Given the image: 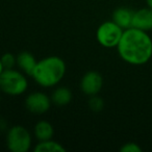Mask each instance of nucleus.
<instances>
[{
  "label": "nucleus",
  "mask_w": 152,
  "mask_h": 152,
  "mask_svg": "<svg viewBox=\"0 0 152 152\" xmlns=\"http://www.w3.org/2000/svg\"><path fill=\"white\" fill-rule=\"evenodd\" d=\"M72 92L66 87H58L52 92L51 101L57 106H66L72 101Z\"/></svg>",
  "instance_id": "f8f14e48"
},
{
  "label": "nucleus",
  "mask_w": 152,
  "mask_h": 152,
  "mask_svg": "<svg viewBox=\"0 0 152 152\" xmlns=\"http://www.w3.org/2000/svg\"><path fill=\"white\" fill-rule=\"evenodd\" d=\"M121 152H142V148L139 144L134 142H128L125 143L122 147L120 148Z\"/></svg>",
  "instance_id": "dca6fc26"
},
{
  "label": "nucleus",
  "mask_w": 152,
  "mask_h": 152,
  "mask_svg": "<svg viewBox=\"0 0 152 152\" xmlns=\"http://www.w3.org/2000/svg\"><path fill=\"white\" fill-rule=\"evenodd\" d=\"M28 80L20 70L4 69L0 75V91L9 96H20L27 91Z\"/></svg>",
  "instance_id": "7ed1b4c3"
},
{
  "label": "nucleus",
  "mask_w": 152,
  "mask_h": 152,
  "mask_svg": "<svg viewBox=\"0 0 152 152\" xmlns=\"http://www.w3.org/2000/svg\"><path fill=\"white\" fill-rule=\"evenodd\" d=\"M51 97L43 92H34L25 98V107L34 115L46 114L51 107Z\"/></svg>",
  "instance_id": "423d86ee"
},
{
  "label": "nucleus",
  "mask_w": 152,
  "mask_h": 152,
  "mask_svg": "<svg viewBox=\"0 0 152 152\" xmlns=\"http://www.w3.org/2000/svg\"><path fill=\"white\" fill-rule=\"evenodd\" d=\"M119 56L131 66H143L152 57V38L147 31L125 29L117 46Z\"/></svg>",
  "instance_id": "f257e3e1"
},
{
  "label": "nucleus",
  "mask_w": 152,
  "mask_h": 152,
  "mask_svg": "<svg viewBox=\"0 0 152 152\" xmlns=\"http://www.w3.org/2000/svg\"><path fill=\"white\" fill-rule=\"evenodd\" d=\"M131 27L143 31H151L152 30V10L150 7H143L134 11L132 18Z\"/></svg>",
  "instance_id": "6e6552de"
},
{
  "label": "nucleus",
  "mask_w": 152,
  "mask_h": 152,
  "mask_svg": "<svg viewBox=\"0 0 152 152\" xmlns=\"http://www.w3.org/2000/svg\"><path fill=\"white\" fill-rule=\"evenodd\" d=\"M4 71V68H3V65L2 63H1V59H0V75H1V73Z\"/></svg>",
  "instance_id": "a211bd4d"
},
{
  "label": "nucleus",
  "mask_w": 152,
  "mask_h": 152,
  "mask_svg": "<svg viewBox=\"0 0 152 152\" xmlns=\"http://www.w3.org/2000/svg\"><path fill=\"white\" fill-rule=\"evenodd\" d=\"M67 67L59 56H47L37 63L31 77L42 88H52L58 85L66 75Z\"/></svg>",
  "instance_id": "f03ea898"
},
{
  "label": "nucleus",
  "mask_w": 152,
  "mask_h": 152,
  "mask_svg": "<svg viewBox=\"0 0 152 152\" xmlns=\"http://www.w3.org/2000/svg\"><path fill=\"white\" fill-rule=\"evenodd\" d=\"M4 69H13L17 66V56L11 52H7L0 57Z\"/></svg>",
  "instance_id": "2eb2a0df"
},
{
  "label": "nucleus",
  "mask_w": 152,
  "mask_h": 152,
  "mask_svg": "<svg viewBox=\"0 0 152 152\" xmlns=\"http://www.w3.org/2000/svg\"><path fill=\"white\" fill-rule=\"evenodd\" d=\"M34 152H65L66 148L58 142L51 140L39 142L34 148Z\"/></svg>",
  "instance_id": "ddd939ff"
},
{
  "label": "nucleus",
  "mask_w": 152,
  "mask_h": 152,
  "mask_svg": "<svg viewBox=\"0 0 152 152\" xmlns=\"http://www.w3.org/2000/svg\"><path fill=\"white\" fill-rule=\"evenodd\" d=\"M34 134L36 137V139L39 142L42 141H47V140H51L54 134V129L51 123H49L48 121H39L34 128Z\"/></svg>",
  "instance_id": "9b49d317"
},
{
  "label": "nucleus",
  "mask_w": 152,
  "mask_h": 152,
  "mask_svg": "<svg viewBox=\"0 0 152 152\" xmlns=\"http://www.w3.org/2000/svg\"><path fill=\"white\" fill-rule=\"evenodd\" d=\"M89 107L92 112L94 113H99L104 108V101L101 97L98 95L91 96L89 99Z\"/></svg>",
  "instance_id": "4468645a"
},
{
  "label": "nucleus",
  "mask_w": 152,
  "mask_h": 152,
  "mask_svg": "<svg viewBox=\"0 0 152 152\" xmlns=\"http://www.w3.org/2000/svg\"><path fill=\"white\" fill-rule=\"evenodd\" d=\"M146 3H147V7L152 10V0H146Z\"/></svg>",
  "instance_id": "f3484780"
},
{
  "label": "nucleus",
  "mask_w": 152,
  "mask_h": 152,
  "mask_svg": "<svg viewBox=\"0 0 152 152\" xmlns=\"http://www.w3.org/2000/svg\"><path fill=\"white\" fill-rule=\"evenodd\" d=\"M32 137L22 125L12 126L7 132V146L12 152H27L31 148Z\"/></svg>",
  "instance_id": "20e7f679"
},
{
  "label": "nucleus",
  "mask_w": 152,
  "mask_h": 152,
  "mask_svg": "<svg viewBox=\"0 0 152 152\" xmlns=\"http://www.w3.org/2000/svg\"><path fill=\"white\" fill-rule=\"evenodd\" d=\"M37 59L28 51H22L17 55V66L20 71L23 72L25 75L31 76L34 68L37 66Z\"/></svg>",
  "instance_id": "9d476101"
},
{
  "label": "nucleus",
  "mask_w": 152,
  "mask_h": 152,
  "mask_svg": "<svg viewBox=\"0 0 152 152\" xmlns=\"http://www.w3.org/2000/svg\"><path fill=\"white\" fill-rule=\"evenodd\" d=\"M124 29L115 23L113 20L100 24L96 30V40L104 48H117Z\"/></svg>",
  "instance_id": "39448f33"
},
{
  "label": "nucleus",
  "mask_w": 152,
  "mask_h": 152,
  "mask_svg": "<svg viewBox=\"0 0 152 152\" xmlns=\"http://www.w3.org/2000/svg\"><path fill=\"white\" fill-rule=\"evenodd\" d=\"M103 87V77L97 71H89L81 77L79 88L85 95H98Z\"/></svg>",
  "instance_id": "0eeeda50"
},
{
  "label": "nucleus",
  "mask_w": 152,
  "mask_h": 152,
  "mask_svg": "<svg viewBox=\"0 0 152 152\" xmlns=\"http://www.w3.org/2000/svg\"><path fill=\"white\" fill-rule=\"evenodd\" d=\"M134 11L129 7H121L113 12L112 20L116 24H118L122 29H128L132 25V18Z\"/></svg>",
  "instance_id": "1a4fd4ad"
}]
</instances>
